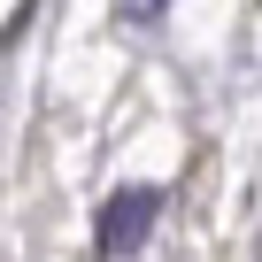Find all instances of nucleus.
I'll use <instances>...</instances> for the list:
<instances>
[{"label":"nucleus","instance_id":"f257e3e1","mask_svg":"<svg viewBox=\"0 0 262 262\" xmlns=\"http://www.w3.org/2000/svg\"><path fill=\"white\" fill-rule=\"evenodd\" d=\"M155 216H162V193H155V185H123V193H108V208H100V224H93L100 254H131V247L155 231Z\"/></svg>","mask_w":262,"mask_h":262},{"label":"nucleus","instance_id":"f03ea898","mask_svg":"<svg viewBox=\"0 0 262 262\" xmlns=\"http://www.w3.org/2000/svg\"><path fill=\"white\" fill-rule=\"evenodd\" d=\"M170 8V0H116V24H131V31H139V24H155Z\"/></svg>","mask_w":262,"mask_h":262}]
</instances>
